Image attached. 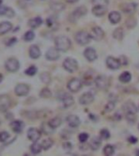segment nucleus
<instances>
[{"label": "nucleus", "mask_w": 139, "mask_h": 156, "mask_svg": "<svg viewBox=\"0 0 139 156\" xmlns=\"http://www.w3.org/2000/svg\"><path fill=\"white\" fill-rule=\"evenodd\" d=\"M55 47L57 48L60 51L66 52L67 50H69V48L71 47V41L70 39L68 38V37L66 36H61L57 37L55 40Z\"/></svg>", "instance_id": "f257e3e1"}, {"label": "nucleus", "mask_w": 139, "mask_h": 156, "mask_svg": "<svg viewBox=\"0 0 139 156\" xmlns=\"http://www.w3.org/2000/svg\"><path fill=\"white\" fill-rule=\"evenodd\" d=\"M75 39H76V42L79 45L86 46L88 43H89L90 40H91V37L89 34H87L86 32L79 31L75 35Z\"/></svg>", "instance_id": "f03ea898"}, {"label": "nucleus", "mask_w": 139, "mask_h": 156, "mask_svg": "<svg viewBox=\"0 0 139 156\" xmlns=\"http://www.w3.org/2000/svg\"><path fill=\"white\" fill-rule=\"evenodd\" d=\"M63 66L66 71L69 73H74L78 68V63L73 58H67L63 61Z\"/></svg>", "instance_id": "7ed1b4c3"}, {"label": "nucleus", "mask_w": 139, "mask_h": 156, "mask_svg": "<svg viewBox=\"0 0 139 156\" xmlns=\"http://www.w3.org/2000/svg\"><path fill=\"white\" fill-rule=\"evenodd\" d=\"M5 68L10 73H16L20 68V62L16 58H9L5 63Z\"/></svg>", "instance_id": "20e7f679"}, {"label": "nucleus", "mask_w": 139, "mask_h": 156, "mask_svg": "<svg viewBox=\"0 0 139 156\" xmlns=\"http://www.w3.org/2000/svg\"><path fill=\"white\" fill-rule=\"evenodd\" d=\"M87 13V9L86 7L84 6H82V7H79V8H76L75 10L72 12V14L69 16V20L72 21V22H74V21H77L80 17L85 16Z\"/></svg>", "instance_id": "39448f33"}, {"label": "nucleus", "mask_w": 139, "mask_h": 156, "mask_svg": "<svg viewBox=\"0 0 139 156\" xmlns=\"http://www.w3.org/2000/svg\"><path fill=\"white\" fill-rule=\"evenodd\" d=\"M11 106L10 97L6 94L0 95V112H7Z\"/></svg>", "instance_id": "423d86ee"}, {"label": "nucleus", "mask_w": 139, "mask_h": 156, "mask_svg": "<svg viewBox=\"0 0 139 156\" xmlns=\"http://www.w3.org/2000/svg\"><path fill=\"white\" fill-rule=\"evenodd\" d=\"M67 87L69 90L73 93H76L79 91L82 87V81L78 78H73L68 81Z\"/></svg>", "instance_id": "0eeeda50"}, {"label": "nucleus", "mask_w": 139, "mask_h": 156, "mask_svg": "<svg viewBox=\"0 0 139 156\" xmlns=\"http://www.w3.org/2000/svg\"><path fill=\"white\" fill-rule=\"evenodd\" d=\"M95 83L99 89H105L109 86V80L106 76H98L95 79Z\"/></svg>", "instance_id": "6e6552de"}, {"label": "nucleus", "mask_w": 139, "mask_h": 156, "mask_svg": "<svg viewBox=\"0 0 139 156\" xmlns=\"http://www.w3.org/2000/svg\"><path fill=\"white\" fill-rule=\"evenodd\" d=\"M29 90H30V88H29V86H28L27 84H18V85L15 87V93H16V94L17 96L20 97L27 95V94H29Z\"/></svg>", "instance_id": "1a4fd4ad"}, {"label": "nucleus", "mask_w": 139, "mask_h": 156, "mask_svg": "<svg viewBox=\"0 0 139 156\" xmlns=\"http://www.w3.org/2000/svg\"><path fill=\"white\" fill-rule=\"evenodd\" d=\"M91 38H93L95 41H100L104 37V32L99 26H95L91 29V34H90Z\"/></svg>", "instance_id": "9d476101"}, {"label": "nucleus", "mask_w": 139, "mask_h": 156, "mask_svg": "<svg viewBox=\"0 0 139 156\" xmlns=\"http://www.w3.org/2000/svg\"><path fill=\"white\" fill-rule=\"evenodd\" d=\"M27 136L29 140L35 142L39 140L41 138V132L36 128H30L27 132Z\"/></svg>", "instance_id": "9b49d317"}, {"label": "nucleus", "mask_w": 139, "mask_h": 156, "mask_svg": "<svg viewBox=\"0 0 139 156\" xmlns=\"http://www.w3.org/2000/svg\"><path fill=\"white\" fill-rule=\"evenodd\" d=\"M60 50L55 47H51L48 50L47 53H46V58L47 60H50V61H55L57 60L60 58Z\"/></svg>", "instance_id": "f8f14e48"}, {"label": "nucleus", "mask_w": 139, "mask_h": 156, "mask_svg": "<svg viewBox=\"0 0 139 156\" xmlns=\"http://www.w3.org/2000/svg\"><path fill=\"white\" fill-rule=\"evenodd\" d=\"M106 63H107V66L110 69H112V70H115V69H118L121 66V63L119 61V60L115 59L114 57H112V56H109V57L107 58L106 60Z\"/></svg>", "instance_id": "ddd939ff"}, {"label": "nucleus", "mask_w": 139, "mask_h": 156, "mask_svg": "<svg viewBox=\"0 0 139 156\" xmlns=\"http://www.w3.org/2000/svg\"><path fill=\"white\" fill-rule=\"evenodd\" d=\"M84 56L87 60H89V62L95 61L98 57L97 53L95 51V50L94 48H92V47H88V48L85 50Z\"/></svg>", "instance_id": "4468645a"}, {"label": "nucleus", "mask_w": 139, "mask_h": 156, "mask_svg": "<svg viewBox=\"0 0 139 156\" xmlns=\"http://www.w3.org/2000/svg\"><path fill=\"white\" fill-rule=\"evenodd\" d=\"M94 100H95L94 95L90 92H87L81 96V98L79 99V102L82 105H87V104H90L91 102H93Z\"/></svg>", "instance_id": "2eb2a0df"}, {"label": "nucleus", "mask_w": 139, "mask_h": 156, "mask_svg": "<svg viewBox=\"0 0 139 156\" xmlns=\"http://www.w3.org/2000/svg\"><path fill=\"white\" fill-rule=\"evenodd\" d=\"M10 126L15 133H20L22 132V130L24 128V123L21 120H14L11 123Z\"/></svg>", "instance_id": "dca6fc26"}, {"label": "nucleus", "mask_w": 139, "mask_h": 156, "mask_svg": "<svg viewBox=\"0 0 139 156\" xmlns=\"http://www.w3.org/2000/svg\"><path fill=\"white\" fill-rule=\"evenodd\" d=\"M67 122L70 127L76 128L81 124V120L79 119V117L75 115H70L67 117Z\"/></svg>", "instance_id": "f3484780"}, {"label": "nucleus", "mask_w": 139, "mask_h": 156, "mask_svg": "<svg viewBox=\"0 0 139 156\" xmlns=\"http://www.w3.org/2000/svg\"><path fill=\"white\" fill-rule=\"evenodd\" d=\"M108 11L107 6L102 5H95L94 8H92V12L96 16H103Z\"/></svg>", "instance_id": "a211bd4d"}, {"label": "nucleus", "mask_w": 139, "mask_h": 156, "mask_svg": "<svg viewBox=\"0 0 139 156\" xmlns=\"http://www.w3.org/2000/svg\"><path fill=\"white\" fill-rule=\"evenodd\" d=\"M29 56L34 60H37L41 56V50L37 45H32L29 47Z\"/></svg>", "instance_id": "6ab92c4d"}, {"label": "nucleus", "mask_w": 139, "mask_h": 156, "mask_svg": "<svg viewBox=\"0 0 139 156\" xmlns=\"http://www.w3.org/2000/svg\"><path fill=\"white\" fill-rule=\"evenodd\" d=\"M123 110L126 113H134L136 114L137 112V108L136 105L132 102H127L123 105Z\"/></svg>", "instance_id": "aec40b11"}, {"label": "nucleus", "mask_w": 139, "mask_h": 156, "mask_svg": "<svg viewBox=\"0 0 139 156\" xmlns=\"http://www.w3.org/2000/svg\"><path fill=\"white\" fill-rule=\"evenodd\" d=\"M12 29V24L8 21H3L0 23V35L6 34Z\"/></svg>", "instance_id": "412c9836"}, {"label": "nucleus", "mask_w": 139, "mask_h": 156, "mask_svg": "<svg viewBox=\"0 0 139 156\" xmlns=\"http://www.w3.org/2000/svg\"><path fill=\"white\" fill-rule=\"evenodd\" d=\"M108 19L112 24H117L121 21V16L118 11H112L108 15Z\"/></svg>", "instance_id": "4be33fe9"}, {"label": "nucleus", "mask_w": 139, "mask_h": 156, "mask_svg": "<svg viewBox=\"0 0 139 156\" xmlns=\"http://www.w3.org/2000/svg\"><path fill=\"white\" fill-rule=\"evenodd\" d=\"M62 102H63V106L65 107H68L72 106L74 103V99L73 96H71L70 94H64L62 96Z\"/></svg>", "instance_id": "5701e85b"}, {"label": "nucleus", "mask_w": 139, "mask_h": 156, "mask_svg": "<svg viewBox=\"0 0 139 156\" xmlns=\"http://www.w3.org/2000/svg\"><path fill=\"white\" fill-rule=\"evenodd\" d=\"M42 24V19L41 18V17H39V16L31 19V20H29V22H28V24H29V27L32 28V29H36L37 27H39Z\"/></svg>", "instance_id": "b1692460"}, {"label": "nucleus", "mask_w": 139, "mask_h": 156, "mask_svg": "<svg viewBox=\"0 0 139 156\" xmlns=\"http://www.w3.org/2000/svg\"><path fill=\"white\" fill-rule=\"evenodd\" d=\"M137 6L135 3H125L121 7V10L123 11L124 13H133L136 10Z\"/></svg>", "instance_id": "393cba45"}, {"label": "nucleus", "mask_w": 139, "mask_h": 156, "mask_svg": "<svg viewBox=\"0 0 139 156\" xmlns=\"http://www.w3.org/2000/svg\"><path fill=\"white\" fill-rule=\"evenodd\" d=\"M101 140H100V138H98V137H95L91 140L90 141V144H89V146L90 148L93 150V151H97L99 149V147L101 146Z\"/></svg>", "instance_id": "a878e982"}, {"label": "nucleus", "mask_w": 139, "mask_h": 156, "mask_svg": "<svg viewBox=\"0 0 139 156\" xmlns=\"http://www.w3.org/2000/svg\"><path fill=\"white\" fill-rule=\"evenodd\" d=\"M113 37L118 41H121L122 39L124 38V32L123 29L122 28H117L115 29L113 32Z\"/></svg>", "instance_id": "bb28decb"}, {"label": "nucleus", "mask_w": 139, "mask_h": 156, "mask_svg": "<svg viewBox=\"0 0 139 156\" xmlns=\"http://www.w3.org/2000/svg\"><path fill=\"white\" fill-rule=\"evenodd\" d=\"M41 128H42V131L43 132V133L47 134V135H49V134H51V133H54V130L55 128H53L49 123H43L41 126Z\"/></svg>", "instance_id": "cd10ccee"}, {"label": "nucleus", "mask_w": 139, "mask_h": 156, "mask_svg": "<svg viewBox=\"0 0 139 156\" xmlns=\"http://www.w3.org/2000/svg\"><path fill=\"white\" fill-rule=\"evenodd\" d=\"M132 76L129 72H124L123 73H121L120 76H119V80L123 83H128L131 81Z\"/></svg>", "instance_id": "c85d7f7f"}, {"label": "nucleus", "mask_w": 139, "mask_h": 156, "mask_svg": "<svg viewBox=\"0 0 139 156\" xmlns=\"http://www.w3.org/2000/svg\"><path fill=\"white\" fill-rule=\"evenodd\" d=\"M48 123H49V125H50L53 128H56L60 127L61 125V124H62V120H61L60 117H55V118H52Z\"/></svg>", "instance_id": "c756f323"}, {"label": "nucleus", "mask_w": 139, "mask_h": 156, "mask_svg": "<svg viewBox=\"0 0 139 156\" xmlns=\"http://www.w3.org/2000/svg\"><path fill=\"white\" fill-rule=\"evenodd\" d=\"M40 79L46 85H49L51 81V76H50V73H42L40 75Z\"/></svg>", "instance_id": "7c9ffc66"}, {"label": "nucleus", "mask_w": 139, "mask_h": 156, "mask_svg": "<svg viewBox=\"0 0 139 156\" xmlns=\"http://www.w3.org/2000/svg\"><path fill=\"white\" fill-rule=\"evenodd\" d=\"M42 149L45 151H47L48 149H50L53 146V140L50 138H47L45 140L42 141V144H41Z\"/></svg>", "instance_id": "2f4dec72"}, {"label": "nucleus", "mask_w": 139, "mask_h": 156, "mask_svg": "<svg viewBox=\"0 0 139 156\" xmlns=\"http://www.w3.org/2000/svg\"><path fill=\"white\" fill-rule=\"evenodd\" d=\"M42 146L41 144H38L37 141L34 142V144L30 146V150H31L32 153L34 154H39L41 151H42Z\"/></svg>", "instance_id": "473e14b6"}, {"label": "nucleus", "mask_w": 139, "mask_h": 156, "mask_svg": "<svg viewBox=\"0 0 139 156\" xmlns=\"http://www.w3.org/2000/svg\"><path fill=\"white\" fill-rule=\"evenodd\" d=\"M52 95L51 91L50 90V89L48 88H43L40 92V97L42 99H49Z\"/></svg>", "instance_id": "72a5a7b5"}, {"label": "nucleus", "mask_w": 139, "mask_h": 156, "mask_svg": "<svg viewBox=\"0 0 139 156\" xmlns=\"http://www.w3.org/2000/svg\"><path fill=\"white\" fill-rule=\"evenodd\" d=\"M103 153L106 155H112L113 154L115 153V148H114V146H112V145H107L104 147V149H103Z\"/></svg>", "instance_id": "f704fd0d"}, {"label": "nucleus", "mask_w": 139, "mask_h": 156, "mask_svg": "<svg viewBox=\"0 0 139 156\" xmlns=\"http://www.w3.org/2000/svg\"><path fill=\"white\" fill-rule=\"evenodd\" d=\"M34 37H35V34L32 30L26 32L24 35V40L25 42H31V41L34 40Z\"/></svg>", "instance_id": "c9c22d12"}, {"label": "nucleus", "mask_w": 139, "mask_h": 156, "mask_svg": "<svg viewBox=\"0 0 139 156\" xmlns=\"http://www.w3.org/2000/svg\"><path fill=\"white\" fill-rule=\"evenodd\" d=\"M37 72V68L35 66H30L29 68H28L26 70L24 71V74H26L28 76H34Z\"/></svg>", "instance_id": "e433bc0d"}, {"label": "nucleus", "mask_w": 139, "mask_h": 156, "mask_svg": "<svg viewBox=\"0 0 139 156\" xmlns=\"http://www.w3.org/2000/svg\"><path fill=\"white\" fill-rule=\"evenodd\" d=\"M50 8H51L52 10L55 11H60L64 9V5L60 3H55L50 5Z\"/></svg>", "instance_id": "4c0bfd02"}, {"label": "nucleus", "mask_w": 139, "mask_h": 156, "mask_svg": "<svg viewBox=\"0 0 139 156\" xmlns=\"http://www.w3.org/2000/svg\"><path fill=\"white\" fill-rule=\"evenodd\" d=\"M126 26L129 28V29H133L134 28L137 24V21L135 18H129L127 21H125Z\"/></svg>", "instance_id": "58836bf2"}, {"label": "nucleus", "mask_w": 139, "mask_h": 156, "mask_svg": "<svg viewBox=\"0 0 139 156\" xmlns=\"http://www.w3.org/2000/svg\"><path fill=\"white\" fill-rule=\"evenodd\" d=\"M110 133L108 129L106 128H103L100 131V138L102 139H104V140H107L108 138H110Z\"/></svg>", "instance_id": "ea45409f"}, {"label": "nucleus", "mask_w": 139, "mask_h": 156, "mask_svg": "<svg viewBox=\"0 0 139 156\" xmlns=\"http://www.w3.org/2000/svg\"><path fill=\"white\" fill-rule=\"evenodd\" d=\"M115 102H109L107 105L105 106V108H104V112H111L112 111L114 110L115 108Z\"/></svg>", "instance_id": "a19ab883"}, {"label": "nucleus", "mask_w": 139, "mask_h": 156, "mask_svg": "<svg viewBox=\"0 0 139 156\" xmlns=\"http://www.w3.org/2000/svg\"><path fill=\"white\" fill-rule=\"evenodd\" d=\"M93 76L92 75H89V73H87L86 74V76H84V82L86 85H91V83L93 82V81H95V80H94V78L92 77Z\"/></svg>", "instance_id": "79ce46f5"}, {"label": "nucleus", "mask_w": 139, "mask_h": 156, "mask_svg": "<svg viewBox=\"0 0 139 156\" xmlns=\"http://www.w3.org/2000/svg\"><path fill=\"white\" fill-rule=\"evenodd\" d=\"M126 119L130 124H134L136 121V116L134 113H126Z\"/></svg>", "instance_id": "37998d69"}, {"label": "nucleus", "mask_w": 139, "mask_h": 156, "mask_svg": "<svg viewBox=\"0 0 139 156\" xmlns=\"http://www.w3.org/2000/svg\"><path fill=\"white\" fill-rule=\"evenodd\" d=\"M9 137H10V135L8 132H5V131L1 132L0 133V142H5L9 138Z\"/></svg>", "instance_id": "c03bdc74"}, {"label": "nucleus", "mask_w": 139, "mask_h": 156, "mask_svg": "<svg viewBox=\"0 0 139 156\" xmlns=\"http://www.w3.org/2000/svg\"><path fill=\"white\" fill-rule=\"evenodd\" d=\"M92 3L95 5H102V6H108V0H92Z\"/></svg>", "instance_id": "a18cd8bd"}, {"label": "nucleus", "mask_w": 139, "mask_h": 156, "mask_svg": "<svg viewBox=\"0 0 139 156\" xmlns=\"http://www.w3.org/2000/svg\"><path fill=\"white\" fill-rule=\"evenodd\" d=\"M78 138H79V141H80L81 142L85 143L87 140H88V138H89V134L86 133H82L79 135Z\"/></svg>", "instance_id": "49530a36"}, {"label": "nucleus", "mask_w": 139, "mask_h": 156, "mask_svg": "<svg viewBox=\"0 0 139 156\" xmlns=\"http://www.w3.org/2000/svg\"><path fill=\"white\" fill-rule=\"evenodd\" d=\"M5 16L9 17V18H11V17H13V16H15V11H14L13 9H11V8H8V9H7V11H6Z\"/></svg>", "instance_id": "de8ad7c7"}, {"label": "nucleus", "mask_w": 139, "mask_h": 156, "mask_svg": "<svg viewBox=\"0 0 139 156\" xmlns=\"http://www.w3.org/2000/svg\"><path fill=\"white\" fill-rule=\"evenodd\" d=\"M63 147L66 151H69L72 150L73 146H72V144L70 142H65V143H63Z\"/></svg>", "instance_id": "09e8293b"}, {"label": "nucleus", "mask_w": 139, "mask_h": 156, "mask_svg": "<svg viewBox=\"0 0 139 156\" xmlns=\"http://www.w3.org/2000/svg\"><path fill=\"white\" fill-rule=\"evenodd\" d=\"M7 9H8V7L0 4V16H5Z\"/></svg>", "instance_id": "8fccbe9b"}, {"label": "nucleus", "mask_w": 139, "mask_h": 156, "mask_svg": "<svg viewBox=\"0 0 139 156\" xmlns=\"http://www.w3.org/2000/svg\"><path fill=\"white\" fill-rule=\"evenodd\" d=\"M119 61H120V63H121V64L127 65V63H128V61H127V59H126L125 56H124V55H122V56H121V58L119 59Z\"/></svg>", "instance_id": "3c124183"}, {"label": "nucleus", "mask_w": 139, "mask_h": 156, "mask_svg": "<svg viewBox=\"0 0 139 156\" xmlns=\"http://www.w3.org/2000/svg\"><path fill=\"white\" fill-rule=\"evenodd\" d=\"M16 42V37H12V38H10V39H9V41L7 42V46L10 47V46H11V45H13Z\"/></svg>", "instance_id": "603ef678"}, {"label": "nucleus", "mask_w": 139, "mask_h": 156, "mask_svg": "<svg viewBox=\"0 0 139 156\" xmlns=\"http://www.w3.org/2000/svg\"><path fill=\"white\" fill-rule=\"evenodd\" d=\"M128 141H129L130 143H132V144H135V143L137 141V139L135 137H134V136H131V137H129Z\"/></svg>", "instance_id": "864d4df0"}, {"label": "nucleus", "mask_w": 139, "mask_h": 156, "mask_svg": "<svg viewBox=\"0 0 139 156\" xmlns=\"http://www.w3.org/2000/svg\"><path fill=\"white\" fill-rule=\"evenodd\" d=\"M23 3H24V5H27V3H29V2H31L32 0H21Z\"/></svg>", "instance_id": "5fc2aeb1"}, {"label": "nucleus", "mask_w": 139, "mask_h": 156, "mask_svg": "<svg viewBox=\"0 0 139 156\" xmlns=\"http://www.w3.org/2000/svg\"><path fill=\"white\" fill-rule=\"evenodd\" d=\"M3 75H2V74H1V73H0V83H1V82H2V81H3Z\"/></svg>", "instance_id": "6e6d98bb"}, {"label": "nucleus", "mask_w": 139, "mask_h": 156, "mask_svg": "<svg viewBox=\"0 0 139 156\" xmlns=\"http://www.w3.org/2000/svg\"><path fill=\"white\" fill-rule=\"evenodd\" d=\"M136 155H139V149L136 151Z\"/></svg>", "instance_id": "4d7b16f0"}, {"label": "nucleus", "mask_w": 139, "mask_h": 156, "mask_svg": "<svg viewBox=\"0 0 139 156\" xmlns=\"http://www.w3.org/2000/svg\"><path fill=\"white\" fill-rule=\"evenodd\" d=\"M138 129H139V125H138Z\"/></svg>", "instance_id": "13d9d810"}]
</instances>
